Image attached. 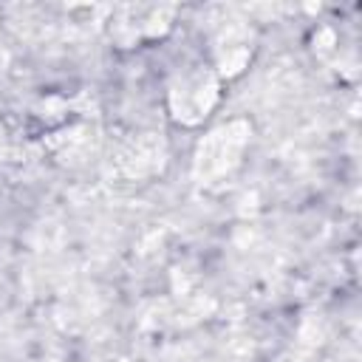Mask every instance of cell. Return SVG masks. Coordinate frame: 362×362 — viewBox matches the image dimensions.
<instances>
[{
  "mask_svg": "<svg viewBox=\"0 0 362 362\" xmlns=\"http://www.w3.org/2000/svg\"><path fill=\"white\" fill-rule=\"evenodd\" d=\"M246 139H249V124H243V122H229V124L212 130L198 144L195 175L201 181H212V178H221L223 173H229L240 161Z\"/></svg>",
  "mask_w": 362,
  "mask_h": 362,
  "instance_id": "6da1fadb",
  "label": "cell"
},
{
  "mask_svg": "<svg viewBox=\"0 0 362 362\" xmlns=\"http://www.w3.org/2000/svg\"><path fill=\"white\" fill-rule=\"evenodd\" d=\"M215 96H218L215 79L206 71H192V74H184L173 85L170 107H173L175 119L187 122V124H195L209 113V107L215 105Z\"/></svg>",
  "mask_w": 362,
  "mask_h": 362,
  "instance_id": "7a4b0ae2",
  "label": "cell"
}]
</instances>
